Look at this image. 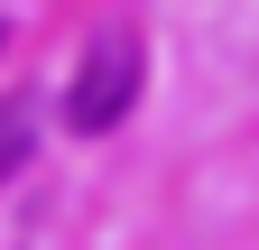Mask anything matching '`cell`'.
I'll list each match as a JSON object with an SVG mask.
<instances>
[{"label": "cell", "instance_id": "6da1fadb", "mask_svg": "<svg viewBox=\"0 0 259 250\" xmlns=\"http://www.w3.org/2000/svg\"><path fill=\"white\" fill-rule=\"evenodd\" d=\"M139 74H148V56H139V28H93L83 56H74V74H65V120H74L83 139H102L130 120V102H139Z\"/></svg>", "mask_w": 259, "mask_h": 250}, {"label": "cell", "instance_id": "7a4b0ae2", "mask_svg": "<svg viewBox=\"0 0 259 250\" xmlns=\"http://www.w3.org/2000/svg\"><path fill=\"white\" fill-rule=\"evenodd\" d=\"M28 148H37V111L10 93V102H0V176H10V167H28Z\"/></svg>", "mask_w": 259, "mask_h": 250}, {"label": "cell", "instance_id": "3957f363", "mask_svg": "<svg viewBox=\"0 0 259 250\" xmlns=\"http://www.w3.org/2000/svg\"><path fill=\"white\" fill-rule=\"evenodd\" d=\"M0 47H10V28H0Z\"/></svg>", "mask_w": 259, "mask_h": 250}]
</instances>
